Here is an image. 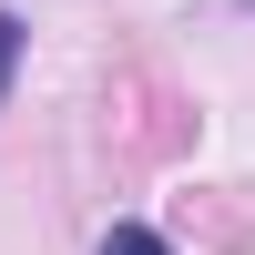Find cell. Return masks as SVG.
<instances>
[{"label":"cell","mask_w":255,"mask_h":255,"mask_svg":"<svg viewBox=\"0 0 255 255\" xmlns=\"http://www.w3.org/2000/svg\"><path fill=\"white\" fill-rule=\"evenodd\" d=\"M20 41H31V31H20V10H0V102H10V72H20Z\"/></svg>","instance_id":"obj_2"},{"label":"cell","mask_w":255,"mask_h":255,"mask_svg":"<svg viewBox=\"0 0 255 255\" xmlns=\"http://www.w3.org/2000/svg\"><path fill=\"white\" fill-rule=\"evenodd\" d=\"M245 10H255V0H245Z\"/></svg>","instance_id":"obj_3"},{"label":"cell","mask_w":255,"mask_h":255,"mask_svg":"<svg viewBox=\"0 0 255 255\" xmlns=\"http://www.w3.org/2000/svg\"><path fill=\"white\" fill-rule=\"evenodd\" d=\"M102 255H174V245H163L153 225H113V235H102Z\"/></svg>","instance_id":"obj_1"}]
</instances>
